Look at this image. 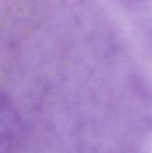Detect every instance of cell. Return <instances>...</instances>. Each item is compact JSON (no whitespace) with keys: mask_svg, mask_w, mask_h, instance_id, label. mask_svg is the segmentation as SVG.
Listing matches in <instances>:
<instances>
[{"mask_svg":"<svg viewBox=\"0 0 152 153\" xmlns=\"http://www.w3.org/2000/svg\"><path fill=\"white\" fill-rule=\"evenodd\" d=\"M22 138V117L15 104L0 91V153H18Z\"/></svg>","mask_w":152,"mask_h":153,"instance_id":"cell-1","label":"cell"}]
</instances>
